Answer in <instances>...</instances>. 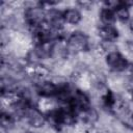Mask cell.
Here are the masks:
<instances>
[{"instance_id":"5b68a950","label":"cell","mask_w":133,"mask_h":133,"mask_svg":"<svg viewBox=\"0 0 133 133\" xmlns=\"http://www.w3.org/2000/svg\"><path fill=\"white\" fill-rule=\"evenodd\" d=\"M24 118L26 119L27 124L29 126H31L32 128H34V129H39V128L44 127V125L47 123L46 113H44L34 104H32L28 108V110H27Z\"/></svg>"},{"instance_id":"6da1fadb","label":"cell","mask_w":133,"mask_h":133,"mask_svg":"<svg viewBox=\"0 0 133 133\" xmlns=\"http://www.w3.org/2000/svg\"><path fill=\"white\" fill-rule=\"evenodd\" d=\"M24 5V22L30 30L46 23L47 10L44 8L42 2H25Z\"/></svg>"},{"instance_id":"4fadbf2b","label":"cell","mask_w":133,"mask_h":133,"mask_svg":"<svg viewBox=\"0 0 133 133\" xmlns=\"http://www.w3.org/2000/svg\"><path fill=\"white\" fill-rule=\"evenodd\" d=\"M121 122L123 123L124 126H126L128 129L133 131V112L130 110H127L126 112H124L122 115L118 116Z\"/></svg>"},{"instance_id":"7a4b0ae2","label":"cell","mask_w":133,"mask_h":133,"mask_svg":"<svg viewBox=\"0 0 133 133\" xmlns=\"http://www.w3.org/2000/svg\"><path fill=\"white\" fill-rule=\"evenodd\" d=\"M65 47L68 54H79L89 50V37L83 31H74L65 39Z\"/></svg>"},{"instance_id":"52a82bcc","label":"cell","mask_w":133,"mask_h":133,"mask_svg":"<svg viewBox=\"0 0 133 133\" xmlns=\"http://www.w3.org/2000/svg\"><path fill=\"white\" fill-rule=\"evenodd\" d=\"M98 35L104 43H114L118 36V30L114 25H101L98 28Z\"/></svg>"},{"instance_id":"8992f818","label":"cell","mask_w":133,"mask_h":133,"mask_svg":"<svg viewBox=\"0 0 133 133\" xmlns=\"http://www.w3.org/2000/svg\"><path fill=\"white\" fill-rule=\"evenodd\" d=\"M46 23L53 30L60 31L63 25L65 24L63 20L62 10H58L56 8L50 7L46 12Z\"/></svg>"},{"instance_id":"277c9868","label":"cell","mask_w":133,"mask_h":133,"mask_svg":"<svg viewBox=\"0 0 133 133\" xmlns=\"http://www.w3.org/2000/svg\"><path fill=\"white\" fill-rule=\"evenodd\" d=\"M35 90L42 98H56L60 91V83H56L50 79L41 80L37 81Z\"/></svg>"},{"instance_id":"ba28073f","label":"cell","mask_w":133,"mask_h":133,"mask_svg":"<svg viewBox=\"0 0 133 133\" xmlns=\"http://www.w3.org/2000/svg\"><path fill=\"white\" fill-rule=\"evenodd\" d=\"M63 20L65 24L69 25H78L82 20V14L78 8L75 7H68L62 10Z\"/></svg>"},{"instance_id":"2e32d148","label":"cell","mask_w":133,"mask_h":133,"mask_svg":"<svg viewBox=\"0 0 133 133\" xmlns=\"http://www.w3.org/2000/svg\"><path fill=\"white\" fill-rule=\"evenodd\" d=\"M131 101L133 102V89H132V91H131Z\"/></svg>"},{"instance_id":"3957f363","label":"cell","mask_w":133,"mask_h":133,"mask_svg":"<svg viewBox=\"0 0 133 133\" xmlns=\"http://www.w3.org/2000/svg\"><path fill=\"white\" fill-rule=\"evenodd\" d=\"M105 63L113 73H123L130 66L129 60L118 51H112L105 55Z\"/></svg>"},{"instance_id":"9c48e42d","label":"cell","mask_w":133,"mask_h":133,"mask_svg":"<svg viewBox=\"0 0 133 133\" xmlns=\"http://www.w3.org/2000/svg\"><path fill=\"white\" fill-rule=\"evenodd\" d=\"M132 5H133L132 2L121 1L118 6L115 7V9H114L116 20H118L119 22H123V23L129 21L130 20V7Z\"/></svg>"},{"instance_id":"8fae6325","label":"cell","mask_w":133,"mask_h":133,"mask_svg":"<svg viewBox=\"0 0 133 133\" xmlns=\"http://www.w3.org/2000/svg\"><path fill=\"white\" fill-rule=\"evenodd\" d=\"M98 119L99 113L92 106L78 114V121H81L85 125H94Z\"/></svg>"},{"instance_id":"30bf717a","label":"cell","mask_w":133,"mask_h":133,"mask_svg":"<svg viewBox=\"0 0 133 133\" xmlns=\"http://www.w3.org/2000/svg\"><path fill=\"white\" fill-rule=\"evenodd\" d=\"M99 19L102 25H113L116 21L114 9L107 6H103L99 11Z\"/></svg>"},{"instance_id":"9a60e30c","label":"cell","mask_w":133,"mask_h":133,"mask_svg":"<svg viewBox=\"0 0 133 133\" xmlns=\"http://www.w3.org/2000/svg\"><path fill=\"white\" fill-rule=\"evenodd\" d=\"M129 28H130V31L133 33V18L130 19V22H129Z\"/></svg>"},{"instance_id":"e0dca14e","label":"cell","mask_w":133,"mask_h":133,"mask_svg":"<svg viewBox=\"0 0 133 133\" xmlns=\"http://www.w3.org/2000/svg\"><path fill=\"white\" fill-rule=\"evenodd\" d=\"M25 133H33V132H31V131H27V132H25Z\"/></svg>"},{"instance_id":"5bb4252c","label":"cell","mask_w":133,"mask_h":133,"mask_svg":"<svg viewBox=\"0 0 133 133\" xmlns=\"http://www.w3.org/2000/svg\"><path fill=\"white\" fill-rule=\"evenodd\" d=\"M78 4L81 6V8H85V9H88L92 6V2L90 1H79Z\"/></svg>"},{"instance_id":"7c38bea8","label":"cell","mask_w":133,"mask_h":133,"mask_svg":"<svg viewBox=\"0 0 133 133\" xmlns=\"http://www.w3.org/2000/svg\"><path fill=\"white\" fill-rule=\"evenodd\" d=\"M16 116L10 112V111H2L0 115V125L1 128L5 131H9L15 127L16 124Z\"/></svg>"}]
</instances>
